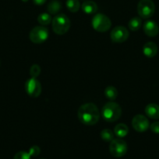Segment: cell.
<instances>
[{"label":"cell","instance_id":"cell-5","mask_svg":"<svg viewBox=\"0 0 159 159\" xmlns=\"http://www.w3.org/2000/svg\"><path fill=\"white\" fill-rule=\"evenodd\" d=\"M155 11V6L152 0H140L137 5V12L142 19L152 16Z\"/></svg>","mask_w":159,"mask_h":159},{"label":"cell","instance_id":"cell-10","mask_svg":"<svg viewBox=\"0 0 159 159\" xmlns=\"http://www.w3.org/2000/svg\"><path fill=\"white\" fill-rule=\"evenodd\" d=\"M132 126L137 132H144L149 128L150 124L148 119L141 114L136 115L132 120Z\"/></svg>","mask_w":159,"mask_h":159},{"label":"cell","instance_id":"cell-23","mask_svg":"<svg viewBox=\"0 0 159 159\" xmlns=\"http://www.w3.org/2000/svg\"><path fill=\"white\" fill-rule=\"evenodd\" d=\"M31 155L29 152H19L14 156L13 159H31Z\"/></svg>","mask_w":159,"mask_h":159},{"label":"cell","instance_id":"cell-16","mask_svg":"<svg viewBox=\"0 0 159 159\" xmlns=\"http://www.w3.org/2000/svg\"><path fill=\"white\" fill-rule=\"evenodd\" d=\"M47 9L50 14H57L62 9V4L58 0H52L48 3Z\"/></svg>","mask_w":159,"mask_h":159},{"label":"cell","instance_id":"cell-13","mask_svg":"<svg viewBox=\"0 0 159 159\" xmlns=\"http://www.w3.org/2000/svg\"><path fill=\"white\" fill-rule=\"evenodd\" d=\"M143 53L147 57H154L157 53V44L154 42H147L143 45Z\"/></svg>","mask_w":159,"mask_h":159},{"label":"cell","instance_id":"cell-2","mask_svg":"<svg viewBox=\"0 0 159 159\" xmlns=\"http://www.w3.org/2000/svg\"><path fill=\"white\" fill-rule=\"evenodd\" d=\"M102 116L107 122H115L118 120L122 115V109L118 103L109 102L102 108Z\"/></svg>","mask_w":159,"mask_h":159},{"label":"cell","instance_id":"cell-20","mask_svg":"<svg viewBox=\"0 0 159 159\" xmlns=\"http://www.w3.org/2000/svg\"><path fill=\"white\" fill-rule=\"evenodd\" d=\"M66 7L70 12H76L80 7L79 0H67Z\"/></svg>","mask_w":159,"mask_h":159},{"label":"cell","instance_id":"cell-11","mask_svg":"<svg viewBox=\"0 0 159 159\" xmlns=\"http://www.w3.org/2000/svg\"><path fill=\"white\" fill-rule=\"evenodd\" d=\"M143 29L145 34L151 37H156L159 32L158 25L153 20H147L145 22L143 25Z\"/></svg>","mask_w":159,"mask_h":159},{"label":"cell","instance_id":"cell-19","mask_svg":"<svg viewBox=\"0 0 159 159\" xmlns=\"http://www.w3.org/2000/svg\"><path fill=\"white\" fill-rule=\"evenodd\" d=\"M52 21L51 20V16L48 13L46 12H44V13H41L40 15L37 17V22L40 23L41 26H47L49 23H51V22Z\"/></svg>","mask_w":159,"mask_h":159},{"label":"cell","instance_id":"cell-8","mask_svg":"<svg viewBox=\"0 0 159 159\" xmlns=\"http://www.w3.org/2000/svg\"><path fill=\"white\" fill-rule=\"evenodd\" d=\"M25 90L32 98H37L41 93V85L36 78H31L25 83Z\"/></svg>","mask_w":159,"mask_h":159},{"label":"cell","instance_id":"cell-26","mask_svg":"<svg viewBox=\"0 0 159 159\" xmlns=\"http://www.w3.org/2000/svg\"><path fill=\"white\" fill-rule=\"evenodd\" d=\"M46 1L47 0H33L34 4L37 5V6H41V5L45 4Z\"/></svg>","mask_w":159,"mask_h":159},{"label":"cell","instance_id":"cell-1","mask_svg":"<svg viewBox=\"0 0 159 159\" xmlns=\"http://www.w3.org/2000/svg\"><path fill=\"white\" fill-rule=\"evenodd\" d=\"M78 119L84 125L92 126L98 122L100 118L99 110L96 105L91 102L83 104L78 110Z\"/></svg>","mask_w":159,"mask_h":159},{"label":"cell","instance_id":"cell-4","mask_svg":"<svg viewBox=\"0 0 159 159\" xmlns=\"http://www.w3.org/2000/svg\"><path fill=\"white\" fill-rule=\"evenodd\" d=\"M91 23L94 29L101 33L108 31L112 26L110 19L102 13L96 14L92 19Z\"/></svg>","mask_w":159,"mask_h":159},{"label":"cell","instance_id":"cell-15","mask_svg":"<svg viewBox=\"0 0 159 159\" xmlns=\"http://www.w3.org/2000/svg\"><path fill=\"white\" fill-rule=\"evenodd\" d=\"M128 133H129V128H128L127 125H126L125 124H117L114 129V134L119 138L126 137Z\"/></svg>","mask_w":159,"mask_h":159},{"label":"cell","instance_id":"cell-24","mask_svg":"<svg viewBox=\"0 0 159 159\" xmlns=\"http://www.w3.org/2000/svg\"><path fill=\"white\" fill-rule=\"evenodd\" d=\"M40 152L41 150L40 148H39L38 146H33V147H31L29 150L30 155L33 157L37 156V155L40 154Z\"/></svg>","mask_w":159,"mask_h":159},{"label":"cell","instance_id":"cell-3","mask_svg":"<svg viewBox=\"0 0 159 159\" xmlns=\"http://www.w3.org/2000/svg\"><path fill=\"white\" fill-rule=\"evenodd\" d=\"M52 30L58 35H63L68 32L70 27V20L65 14L55 16L51 21Z\"/></svg>","mask_w":159,"mask_h":159},{"label":"cell","instance_id":"cell-27","mask_svg":"<svg viewBox=\"0 0 159 159\" xmlns=\"http://www.w3.org/2000/svg\"><path fill=\"white\" fill-rule=\"evenodd\" d=\"M22 1H23V2H27L28 0H22Z\"/></svg>","mask_w":159,"mask_h":159},{"label":"cell","instance_id":"cell-21","mask_svg":"<svg viewBox=\"0 0 159 159\" xmlns=\"http://www.w3.org/2000/svg\"><path fill=\"white\" fill-rule=\"evenodd\" d=\"M114 135H115V134L110 129H104L101 132V139L104 141H107V142H111L114 139Z\"/></svg>","mask_w":159,"mask_h":159},{"label":"cell","instance_id":"cell-9","mask_svg":"<svg viewBox=\"0 0 159 159\" xmlns=\"http://www.w3.org/2000/svg\"><path fill=\"white\" fill-rule=\"evenodd\" d=\"M129 35V30L126 27L118 26L111 31L110 37L114 43H123L127 40Z\"/></svg>","mask_w":159,"mask_h":159},{"label":"cell","instance_id":"cell-7","mask_svg":"<svg viewBox=\"0 0 159 159\" xmlns=\"http://www.w3.org/2000/svg\"><path fill=\"white\" fill-rule=\"evenodd\" d=\"M49 32L48 29L43 26H35L31 30L29 34V38L33 43H41L48 38Z\"/></svg>","mask_w":159,"mask_h":159},{"label":"cell","instance_id":"cell-6","mask_svg":"<svg viewBox=\"0 0 159 159\" xmlns=\"http://www.w3.org/2000/svg\"><path fill=\"white\" fill-rule=\"evenodd\" d=\"M109 152L115 158H121L127 152V144L121 138L113 139L109 145Z\"/></svg>","mask_w":159,"mask_h":159},{"label":"cell","instance_id":"cell-18","mask_svg":"<svg viewBox=\"0 0 159 159\" xmlns=\"http://www.w3.org/2000/svg\"><path fill=\"white\" fill-rule=\"evenodd\" d=\"M104 95L107 99H110V100H115L118 96V91L114 86L109 85V86L106 87L104 89Z\"/></svg>","mask_w":159,"mask_h":159},{"label":"cell","instance_id":"cell-22","mask_svg":"<svg viewBox=\"0 0 159 159\" xmlns=\"http://www.w3.org/2000/svg\"><path fill=\"white\" fill-rule=\"evenodd\" d=\"M41 73V68L38 65H34L30 68V74L31 78H37Z\"/></svg>","mask_w":159,"mask_h":159},{"label":"cell","instance_id":"cell-14","mask_svg":"<svg viewBox=\"0 0 159 159\" xmlns=\"http://www.w3.org/2000/svg\"><path fill=\"white\" fill-rule=\"evenodd\" d=\"M82 9L84 12L89 14H94L98 11V6L93 1H86L83 3Z\"/></svg>","mask_w":159,"mask_h":159},{"label":"cell","instance_id":"cell-25","mask_svg":"<svg viewBox=\"0 0 159 159\" xmlns=\"http://www.w3.org/2000/svg\"><path fill=\"white\" fill-rule=\"evenodd\" d=\"M151 131L155 134H159V122H154L150 126Z\"/></svg>","mask_w":159,"mask_h":159},{"label":"cell","instance_id":"cell-12","mask_svg":"<svg viewBox=\"0 0 159 159\" xmlns=\"http://www.w3.org/2000/svg\"><path fill=\"white\" fill-rule=\"evenodd\" d=\"M145 113L151 119H159V106L156 103H150L145 107Z\"/></svg>","mask_w":159,"mask_h":159},{"label":"cell","instance_id":"cell-17","mask_svg":"<svg viewBox=\"0 0 159 159\" xmlns=\"http://www.w3.org/2000/svg\"><path fill=\"white\" fill-rule=\"evenodd\" d=\"M129 28L132 31H137L141 27L142 20L140 17H133L129 22Z\"/></svg>","mask_w":159,"mask_h":159}]
</instances>
